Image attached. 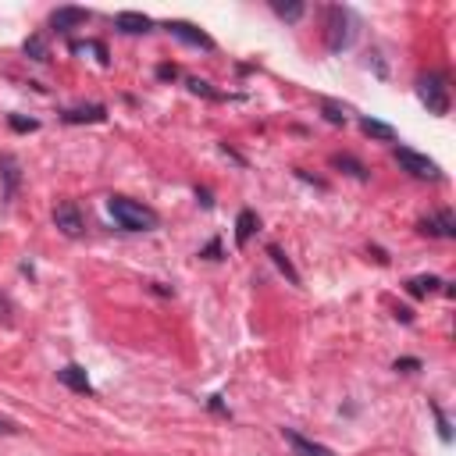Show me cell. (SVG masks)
<instances>
[{
    "label": "cell",
    "mask_w": 456,
    "mask_h": 456,
    "mask_svg": "<svg viewBox=\"0 0 456 456\" xmlns=\"http://www.w3.org/2000/svg\"><path fill=\"white\" fill-rule=\"evenodd\" d=\"M107 210L122 228H129V232H153V228L160 224L157 210H150V207H143V203H136L129 196H110Z\"/></svg>",
    "instance_id": "obj_1"
},
{
    "label": "cell",
    "mask_w": 456,
    "mask_h": 456,
    "mask_svg": "<svg viewBox=\"0 0 456 456\" xmlns=\"http://www.w3.org/2000/svg\"><path fill=\"white\" fill-rule=\"evenodd\" d=\"M353 22H350V15L342 11V8H324V43H328V50L331 53H342L350 43H353V29H350Z\"/></svg>",
    "instance_id": "obj_2"
},
{
    "label": "cell",
    "mask_w": 456,
    "mask_h": 456,
    "mask_svg": "<svg viewBox=\"0 0 456 456\" xmlns=\"http://www.w3.org/2000/svg\"><path fill=\"white\" fill-rule=\"evenodd\" d=\"M417 96L424 100V107L431 114H449V79L445 75H438V72L424 75L417 82Z\"/></svg>",
    "instance_id": "obj_3"
},
{
    "label": "cell",
    "mask_w": 456,
    "mask_h": 456,
    "mask_svg": "<svg viewBox=\"0 0 456 456\" xmlns=\"http://www.w3.org/2000/svg\"><path fill=\"white\" fill-rule=\"evenodd\" d=\"M395 160L403 164V171H410L414 179H438V164L428 160L424 153L410 150V146H395Z\"/></svg>",
    "instance_id": "obj_4"
},
{
    "label": "cell",
    "mask_w": 456,
    "mask_h": 456,
    "mask_svg": "<svg viewBox=\"0 0 456 456\" xmlns=\"http://www.w3.org/2000/svg\"><path fill=\"white\" fill-rule=\"evenodd\" d=\"M53 224L61 228V232H65L68 239H79V236H82V228H86L82 210H79L75 203H57V207H53Z\"/></svg>",
    "instance_id": "obj_5"
},
{
    "label": "cell",
    "mask_w": 456,
    "mask_h": 456,
    "mask_svg": "<svg viewBox=\"0 0 456 456\" xmlns=\"http://www.w3.org/2000/svg\"><path fill=\"white\" fill-rule=\"evenodd\" d=\"M171 29V36H179L182 43H189V46H200V50H214V39L203 32V29H196V25H189V22H171L167 25Z\"/></svg>",
    "instance_id": "obj_6"
},
{
    "label": "cell",
    "mask_w": 456,
    "mask_h": 456,
    "mask_svg": "<svg viewBox=\"0 0 456 456\" xmlns=\"http://www.w3.org/2000/svg\"><path fill=\"white\" fill-rule=\"evenodd\" d=\"M57 378H61L72 392H82V395H89L93 392V385H89V374H86V367H79V364H68V367H61L57 371Z\"/></svg>",
    "instance_id": "obj_7"
},
{
    "label": "cell",
    "mask_w": 456,
    "mask_h": 456,
    "mask_svg": "<svg viewBox=\"0 0 456 456\" xmlns=\"http://www.w3.org/2000/svg\"><path fill=\"white\" fill-rule=\"evenodd\" d=\"M421 232L452 239V236H456V217H452V210H438V217H435V221H421Z\"/></svg>",
    "instance_id": "obj_8"
},
{
    "label": "cell",
    "mask_w": 456,
    "mask_h": 456,
    "mask_svg": "<svg viewBox=\"0 0 456 456\" xmlns=\"http://www.w3.org/2000/svg\"><path fill=\"white\" fill-rule=\"evenodd\" d=\"M285 442H289L300 456H335L331 449H324V445H317V442L303 438V435H300V431H293V428H285Z\"/></svg>",
    "instance_id": "obj_9"
},
{
    "label": "cell",
    "mask_w": 456,
    "mask_h": 456,
    "mask_svg": "<svg viewBox=\"0 0 456 456\" xmlns=\"http://www.w3.org/2000/svg\"><path fill=\"white\" fill-rule=\"evenodd\" d=\"M50 22H53V29H75V25L89 22V11H82V8H57Z\"/></svg>",
    "instance_id": "obj_10"
},
{
    "label": "cell",
    "mask_w": 456,
    "mask_h": 456,
    "mask_svg": "<svg viewBox=\"0 0 456 456\" xmlns=\"http://www.w3.org/2000/svg\"><path fill=\"white\" fill-rule=\"evenodd\" d=\"M107 118V107H100V103H93V107H72V110H65V122L68 125H82V122H103Z\"/></svg>",
    "instance_id": "obj_11"
},
{
    "label": "cell",
    "mask_w": 456,
    "mask_h": 456,
    "mask_svg": "<svg viewBox=\"0 0 456 456\" xmlns=\"http://www.w3.org/2000/svg\"><path fill=\"white\" fill-rule=\"evenodd\" d=\"M0 175H4V196L11 200L15 193H18V160L11 157V153H4V157H0Z\"/></svg>",
    "instance_id": "obj_12"
},
{
    "label": "cell",
    "mask_w": 456,
    "mask_h": 456,
    "mask_svg": "<svg viewBox=\"0 0 456 456\" xmlns=\"http://www.w3.org/2000/svg\"><path fill=\"white\" fill-rule=\"evenodd\" d=\"M360 132L371 136V139H381V143H392V139H395V129L385 125V122H378V118H364V122H360Z\"/></svg>",
    "instance_id": "obj_13"
},
{
    "label": "cell",
    "mask_w": 456,
    "mask_h": 456,
    "mask_svg": "<svg viewBox=\"0 0 456 456\" xmlns=\"http://www.w3.org/2000/svg\"><path fill=\"white\" fill-rule=\"evenodd\" d=\"M114 22H118L122 32H146V29H150V18H146V15H136V11H122Z\"/></svg>",
    "instance_id": "obj_14"
},
{
    "label": "cell",
    "mask_w": 456,
    "mask_h": 456,
    "mask_svg": "<svg viewBox=\"0 0 456 456\" xmlns=\"http://www.w3.org/2000/svg\"><path fill=\"white\" fill-rule=\"evenodd\" d=\"M253 228H257V214H253V210H239V221H236V243H239V246L250 243Z\"/></svg>",
    "instance_id": "obj_15"
},
{
    "label": "cell",
    "mask_w": 456,
    "mask_h": 456,
    "mask_svg": "<svg viewBox=\"0 0 456 456\" xmlns=\"http://www.w3.org/2000/svg\"><path fill=\"white\" fill-rule=\"evenodd\" d=\"M438 285H442V281H438L435 274H417V278L407 281V289H410V296H431Z\"/></svg>",
    "instance_id": "obj_16"
},
{
    "label": "cell",
    "mask_w": 456,
    "mask_h": 456,
    "mask_svg": "<svg viewBox=\"0 0 456 456\" xmlns=\"http://www.w3.org/2000/svg\"><path fill=\"white\" fill-rule=\"evenodd\" d=\"M72 53H79V57H86V53H96V61H100V65H107V61H110V57H107V46H103V43H96V39L72 43Z\"/></svg>",
    "instance_id": "obj_17"
},
{
    "label": "cell",
    "mask_w": 456,
    "mask_h": 456,
    "mask_svg": "<svg viewBox=\"0 0 456 456\" xmlns=\"http://www.w3.org/2000/svg\"><path fill=\"white\" fill-rule=\"evenodd\" d=\"M267 257H271V260H274V264H278V267L285 271V278H289L293 285H300V274H296V267L289 264V257H285V253H281L278 246H267Z\"/></svg>",
    "instance_id": "obj_18"
},
{
    "label": "cell",
    "mask_w": 456,
    "mask_h": 456,
    "mask_svg": "<svg viewBox=\"0 0 456 456\" xmlns=\"http://www.w3.org/2000/svg\"><path fill=\"white\" fill-rule=\"evenodd\" d=\"M331 164L335 167H346L353 179H360V182H367V167L360 164V160H353V157H331Z\"/></svg>",
    "instance_id": "obj_19"
},
{
    "label": "cell",
    "mask_w": 456,
    "mask_h": 456,
    "mask_svg": "<svg viewBox=\"0 0 456 456\" xmlns=\"http://www.w3.org/2000/svg\"><path fill=\"white\" fill-rule=\"evenodd\" d=\"M25 53L32 57V61H46V57H50V53H46V39H43V36H29V39H25Z\"/></svg>",
    "instance_id": "obj_20"
},
{
    "label": "cell",
    "mask_w": 456,
    "mask_h": 456,
    "mask_svg": "<svg viewBox=\"0 0 456 456\" xmlns=\"http://www.w3.org/2000/svg\"><path fill=\"white\" fill-rule=\"evenodd\" d=\"M321 114H324V122H331V125H346V110H342L338 103H331V100L321 103Z\"/></svg>",
    "instance_id": "obj_21"
},
{
    "label": "cell",
    "mask_w": 456,
    "mask_h": 456,
    "mask_svg": "<svg viewBox=\"0 0 456 456\" xmlns=\"http://www.w3.org/2000/svg\"><path fill=\"white\" fill-rule=\"evenodd\" d=\"M274 15L285 18V22H296L303 15V4H274Z\"/></svg>",
    "instance_id": "obj_22"
},
{
    "label": "cell",
    "mask_w": 456,
    "mask_h": 456,
    "mask_svg": "<svg viewBox=\"0 0 456 456\" xmlns=\"http://www.w3.org/2000/svg\"><path fill=\"white\" fill-rule=\"evenodd\" d=\"M11 129H18V132H36L39 122H32V118H29V122H25V118H11Z\"/></svg>",
    "instance_id": "obj_23"
},
{
    "label": "cell",
    "mask_w": 456,
    "mask_h": 456,
    "mask_svg": "<svg viewBox=\"0 0 456 456\" xmlns=\"http://www.w3.org/2000/svg\"><path fill=\"white\" fill-rule=\"evenodd\" d=\"M189 89H193V93H203V96H217V93H214L207 82H200V79H189Z\"/></svg>",
    "instance_id": "obj_24"
},
{
    "label": "cell",
    "mask_w": 456,
    "mask_h": 456,
    "mask_svg": "<svg viewBox=\"0 0 456 456\" xmlns=\"http://www.w3.org/2000/svg\"><path fill=\"white\" fill-rule=\"evenodd\" d=\"M435 417H438V435H442V442H449V438H452V435H449V421L442 417V410H438V407H435Z\"/></svg>",
    "instance_id": "obj_25"
},
{
    "label": "cell",
    "mask_w": 456,
    "mask_h": 456,
    "mask_svg": "<svg viewBox=\"0 0 456 456\" xmlns=\"http://www.w3.org/2000/svg\"><path fill=\"white\" fill-rule=\"evenodd\" d=\"M157 75H160V79H175V75H179V68H175V65H160V68H157Z\"/></svg>",
    "instance_id": "obj_26"
},
{
    "label": "cell",
    "mask_w": 456,
    "mask_h": 456,
    "mask_svg": "<svg viewBox=\"0 0 456 456\" xmlns=\"http://www.w3.org/2000/svg\"><path fill=\"white\" fill-rule=\"evenodd\" d=\"M421 360H395V371H417Z\"/></svg>",
    "instance_id": "obj_27"
},
{
    "label": "cell",
    "mask_w": 456,
    "mask_h": 456,
    "mask_svg": "<svg viewBox=\"0 0 456 456\" xmlns=\"http://www.w3.org/2000/svg\"><path fill=\"white\" fill-rule=\"evenodd\" d=\"M18 428H15V421H8V417H0V435H15Z\"/></svg>",
    "instance_id": "obj_28"
},
{
    "label": "cell",
    "mask_w": 456,
    "mask_h": 456,
    "mask_svg": "<svg viewBox=\"0 0 456 456\" xmlns=\"http://www.w3.org/2000/svg\"><path fill=\"white\" fill-rule=\"evenodd\" d=\"M196 196H200V203H203V207H214V200H210V193H207V189H196Z\"/></svg>",
    "instance_id": "obj_29"
}]
</instances>
